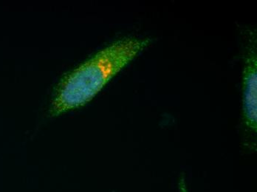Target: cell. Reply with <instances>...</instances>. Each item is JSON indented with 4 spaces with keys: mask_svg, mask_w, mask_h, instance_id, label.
<instances>
[{
    "mask_svg": "<svg viewBox=\"0 0 257 192\" xmlns=\"http://www.w3.org/2000/svg\"><path fill=\"white\" fill-rule=\"evenodd\" d=\"M150 43V39H122L72 70L56 89L50 115L59 116L90 102Z\"/></svg>",
    "mask_w": 257,
    "mask_h": 192,
    "instance_id": "obj_1",
    "label": "cell"
},
{
    "mask_svg": "<svg viewBox=\"0 0 257 192\" xmlns=\"http://www.w3.org/2000/svg\"><path fill=\"white\" fill-rule=\"evenodd\" d=\"M256 43L252 44L246 56L244 68L243 112L245 124L256 132L257 58Z\"/></svg>",
    "mask_w": 257,
    "mask_h": 192,
    "instance_id": "obj_2",
    "label": "cell"
},
{
    "mask_svg": "<svg viewBox=\"0 0 257 192\" xmlns=\"http://www.w3.org/2000/svg\"><path fill=\"white\" fill-rule=\"evenodd\" d=\"M178 185H179L180 192H189V191H188L187 185H186L184 177H182L180 179Z\"/></svg>",
    "mask_w": 257,
    "mask_h": 192,
    "instance_id": "obj_3",
    "label": "cell"
}]
</instances>
